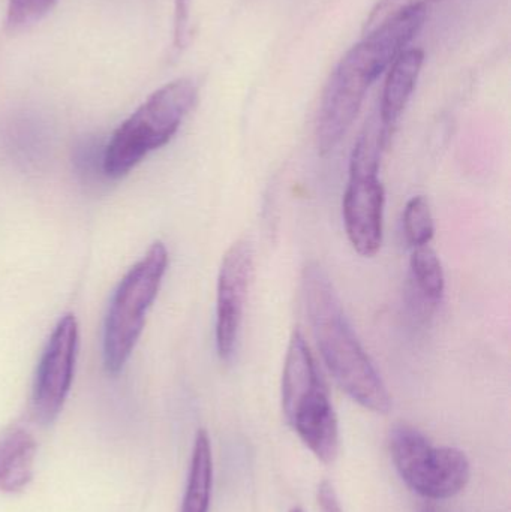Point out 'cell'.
<instances>
[{"label": "cell", "instance_id": "cell-1", "mask_svg": "<svg viewBox=\"0 0 511 512\" xmlns=\"http://www.w3.org/2000/svg\"><path fill=\"white\" fill-rule=\"evenodd\" d=\"M302 294L318 351L336 384L362 408L389 414V390L348 321L329 274L318 262L303 268Z\"/></svg>", "mask_w": 511, "mask_h": 512}, {"label": "cell", "instance_id": "cell-2", "mask_svg": "<svg viewBox=\"0 0 511 512\" xmlns=\"http://www.w3.org/2000/svg\"><path fill=\"white\" fill-rule=\"evenodd\" d=\"M282 411L300 441L324 465L339 454L338 415L302 331L294 330L282 373Z\"/></svg>", "mask_w": 511, "mask_h": 512}, {"label": "cell", "instance_id": "cell-3", "mask_svg": "<svg viewBox=\"0 0 511 512\" xmlns=\"http://www.w3.org/2000/svg\"><path fill=\"white\" fill-rule=\"evenodd\" d=\"M197 96L191 78L171 81L152 93L114 132L102 156L104 173L119 179L165 146L194 108Z\"/></svg>", "mask_w": 511, "mask_h": 512}, {"label": "cell", "instance_id": "cell-4", "mask_svg": "<svg viewBox=\"0 0 511 512\" xmlns=\"http://www.w3.org/2000/svg\"><path fill=\"white\" fill-rule=\"evenodd\" d=\"M392 134L377 111L366 122L351 153L350 180L342 201V215L348 240L363 258L377 255L383 245L386 194L378 174L381 155Z\"/></svg>", "mask_w": 511, "mask_h": 512}, {"label": "cell", "instance_id": "cell-5", "mask_svg": "<svg viewBox=\"0 0 511 512\" xmlns=\"http://www.w3.org/2000/svg\"><path fill=\"white\" fill-rule=\"evenodd\" d=\"M167 267V248L164 243H153L117 286L104 328L105 369L113 375L119 373L131 357Z\"/></svg>", "mask_w": 511, "mask_h": 512}, {"label": "cell", "instance_id": "cell-6", "mask_svg": "<svg viewBox=\"0 0 511 512\" xmlns=\"http://www.w3.org/2000/svg\"><path fill=\"white\" fill-rule=\"evenodd\" d=\"M390 456L396 471L417 495L447 501L470 483L471 465L464 451L435 447L410 424H396L389 436Z\"/></svg>", "mask_w": 511, "mask_h": 512}, {"label": "cell", "instance_id": "cell-7", "mask_svg": "<svg viewBox=\"0 0 511 512\" xmlns=\"http://www.w3.org/2000/svg\"><path fill=\"white\" fill-rule=\"evenodd\" d=\"M386 71L365 42L354 45L336 66L318 110L317 147L327 155L341 143L365 101L369 87Z\"/></svg>", "mask_w": 511, "mask_h": 512}, {"label": "cell", "instance_id": "cell-8", "mask_svg": "<svg viewBox=\"0 0 511 512\" xmlns=\"http://www.w3.org/2000/svg\"><path fill=\"white\" fill-rule=\"evenodd\" d=\"M77 348V319L65 315L51 333L36 369L32 409L41 424L53 423L62 412L74 379Z\"/></svg>", "mask_w": 511, "mask_h": 512}, {"label": "cell", "instance_id": "cell-9", "mask_svg": "<svg viewBox=\"0 0 511 512\" xmlns=\"http://www.w3.org/2000/svg\"><path fill=\"white\" fill-rule=\"evenodd\" d=\"M252 274L254 251L246 240H239L222 258L218 274L216 349L225 363L236 355Z\"/></svg>", "mask_w": 511, "mask_h": 512}, {"label": "cell", "instance_id": "cell-10", "mask_svg": "<svg viewBox=\"0 0 511 512\" xmlns=\"http://www.w3.org/2000/svg\"><path fill=\"white\" fill-rule=\"evenodd\" d=\"M423 62H425L423 51L413 48L399 54L395 62L389 66L378 113L390 132L395 131L402 113L416 90Z\"/></svg>", "mask_w": 511, "mask_h": 512}, {"label": "cell", "instance_id": "cell-11", "mask_svg": "<svg viewBox=\"0 0 511 512\" xmlns=\"http://www.w3.org/2000/svg\"><path fill=\"white\" fill-rule=\"evenodd\" d=\"M36 441L27 430L15 427L0 435V492L17 493L33 478Z\"/></svg>", "mask_w": 511, "mask_h": 512}, {"label": "cell", "instance_id": "cell-12", "mask_svg": "<svg viewBox=\"0 0 511 512\" xmlns=\"http://www.w3.org/2000/svg\"><path fill=\"white\" fill-rule=\"evenodd\" d=\"M213 487V456L209 433L200 429L195 435L191 466L180 512H209Z\"/></svg>", "mask_w": 511, "mask_h": 512}, {"label": "cell", "instance_id": "cell-13", "mask_svg": "<svg viewBox=\"0 0 511 512\" xmlns=\"http://www.w3.org/2000/svg\"><path fill=\"white\" fill-rule=\"evenodd\" d=\"M446 276L437 252L431 246L416 248L410 261V292L417 304L432 312L443 301Z\"/></svg>", "mask_w": 511, "mask_h": 512}, {"label": "cell", "instance_id": "cell-14", "mask_svg": "<svg viewBox=\"0 0 511 512\" xmlns=\"http://www.w3.org/2000/svg\"><path fill=\"white\" fill-rule=\"evenodd\" d=\"M404 234L411 248L429 246L435 236V222L428 198L419 195L408 201L404 210Z\"/></svg>", "mask_w": 511, "mask_h": 512}, {"label": "cell", "instance_id": "cell-15", "mask_svg": "<svg viewBox=\"0 0 511 512\" xmlns=\"http://www.w3.org/2000/svg\"><path fill=\"white\" fill-rule=\"evenodd\" d=\"M57 0H8L5 27L9 33L23 32L45 17Z\"/></svg>", "mask_w": 511, "mask_h": 512}, {"label": "cell", "instance_id": "cell-16", "mask_svg": "<svg viewBox=\"0 0 511 512\" xmlns=\"http://www.w3.org/2000/svg\"><path fill=\"white\" fill-rule=\"evenodd\" d=\"M435 2L438 0H380L366 20L363 33L366 35V33L372 32L381 24L398 17V15L405 14V12L414 11V9H428V6Z\"/></svg>", "mask_w": 511, "mask_h": 512}, {"label": "cell", "instance_id": "cell-17", "mask_svg": "<svg viewBox=\"0 0 511 512\" xmlns=\"http://www.w3.org/2000/svg\"><path fill=\"white\" fill-rule=\"evenodd\" d=\"M192 0H174V45L183 48L189 38Z\"/></svg>", "mask_w": 511, "mask_h": 512}, {"label": "cell", "instance_id": "cell-18", "mask_svg": "<svg viewBox=\"0 0 511 512\" xmlns=\"http://www.w3.org/2000/svg\"><path fill=\"white\" fill-rule=\"evenodd\" d=\"M317 502L321 512H344L338 493L329 480H323L318 484Z\"/></svg>", "mask_w": 511, "mask_h": 512}, {"label": "cell", "instance_id": "cell-19", "mask_svg": "<svg viewBox=\"0 0 511 512\" xmlns=\"http://www.w3.org/2000/svg\"><path fill=\"white\" fill-rule=\"evenodd\" d=\"M290 512H305V511H303L302 508L294 507V508H291Z\"/></svg>", "mask_w": 511, "mask_h": 512}]
</instances>
